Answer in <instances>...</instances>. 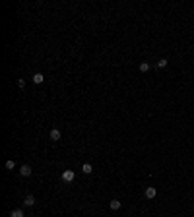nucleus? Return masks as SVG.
<instances>
[{"instance_id": "obj_4", "label": "nucleus", "mask_w": 194, "mask_h": 217, "mask_svg": "<svg viewBox=\"0 0 194 217\" xmlns=\"http://www.w3.org/2000/svg\"><path fill=\"white\" fill-rule=\"evenodd\" d=\"M24 206H27V207L35 206V196H33V194H27V196H25V200H24Z\"/></svg>"}, {"instance_id": "obj_7", "label": "nucleus", "mask_w": 194, "mask_h": 217, "mask_svg": "<svg viewBox=\"0 0 194 217\" xmlns=\"http://www.w3.org/2000/svg\"><path fill=\"white\" fill-rule=\"evenodd\" d=\"M10 217H25L24 209H14V211H10Z\"/></svg>"}, {"instance_id": "obj_11", "label": "nucleus", "mask_w": 194, "mask_h": 217, "mask_svg": "<svg viewBox=\"0 0 194 217\" xmlns=\"http://www.w3.org/2000/svg\"><path fill=\"white\" fill-rule=\"evenodd\" d=\"M165 66H167V58H161L157 62V68H165Z\"/></svg>"}, {"instance_id": "obj_1", "label": "nucleus", "mask_w": 194, "mask_h": 217, "mask_svg": "<svg viewBox=\"0 0 194 217\" xmlns=\"http://www.w3.org/2000/svg\"><path fill=\"white\" fill-rule=\"evenodd\" d=\"M144 194H146V198H148V200H153V198L157 196V188H155V186H148Z\"/></svg>"}, {"instance_id": "obj_8", "label": "nucleus", "mask_w": 194, "mask_h": 217, "mask_svg": "<svg viewBox=\"0 0 194 217\" xmlns=\"http://www.w3.org/2000/svg\"><path fill=\"white\" fill-rule=\"evenodd\" d=\"M82 171L85 172V175H91V171H93V167H91V165H89V163H84V165H82Z\"/></svg>"}, {"instance_id": "obj_12", "label": "nucleus", "mask_w": 194, "mask_h": 217, "mask_svg": "<svg viewBox=\"0 0 194 217\" xmlns=\"http://www.w3.org/2000/svg\"><path fill=\"white\" fill-rule=\"evenodd\" d=\"M14 167H16V163H14L12 159H10V161H6V169H8V171H12Z\"/></svg>"}, {"instance_id": "obj_9", "label": "nucleus", "mask_w": 194, "mask_h": 217, "mask_svg": "<svg viewBox=\"0 0 194 217\" xmlns=\"http://www.w3.org/2000/svg\"><path fill=\"white\" fill-rule=\"evenodd\" d=\"M109 206H111V209H114V211H117V209H120V202H119V200H111Z\"/></svg>"}, {"instance_id": "obj_3", "label": "nucleus", "mask_w": 194, "mask_h": 217, "mask_svg": "<svg viewBox=\"0 0 194 217\" xmlns=\"http://www.w3.org/2000/svg\"><path fill=\"white\" fill-rule=\"evenodd\" d=\"M31 172H33V169L29 167V165H24V167L19 169V175L21 177H31Z\"/></svg>"}, {"instance_id": "obj_10", "label": "nucleus", "mask_w": 194, "mask_h": 217, "mask_svg": "<svg viewBox=\"0 0 194 217\" xmlns=\"http://www.w3.org/2000/svg\"><path fill=\"white\" fill-rule=\"evenodd\" d=\"M149 70V62H142L140 64V72H148Z\"/></svg>"}, {"instance_id": "obj_2", "label": "nucleus", "mask_w": 194, "mask_h": 217, "mask_svg": "<svg viewBox=\"0 0 194 217\" xmlns=\"http://www.w3.org/2000/svg\"><path fill=\"white\" fill-rule=\"evenodd\" d=\"M74 178H76L74 171H62V180H64V182H72Z\"/></svg>"}, {"instance_id": "obj_6", "label": "nucleus", "mask_w": 194, "mask_h": 217, "mask_svg": "<svg viewBox=\"0 0 194 217\" xmlns=\"http://www.w3.org/2000/svg\"><path fill=\"white\" fill-rule=\"evenodd\" d=\"M33 83H43V79H45V78H43V74H41V72H37V74H33Z\"/></svg>"}, {"instance_id": "obj_5", "label": "nucleus", "mask_w": 194, "mask_h": 217, "mask_svg": "<svg viewBox=\"0 0 194 217\" xmlns=\"http://www.w3.org/2000/svg\"><path fill=\"white\" fill-rule=\"evenodd\" d=\"M60 136H62V134H60V130H56V128H53V130H51V140H53V142H58V140H60Z\"/></svg>"}]
</instances>
